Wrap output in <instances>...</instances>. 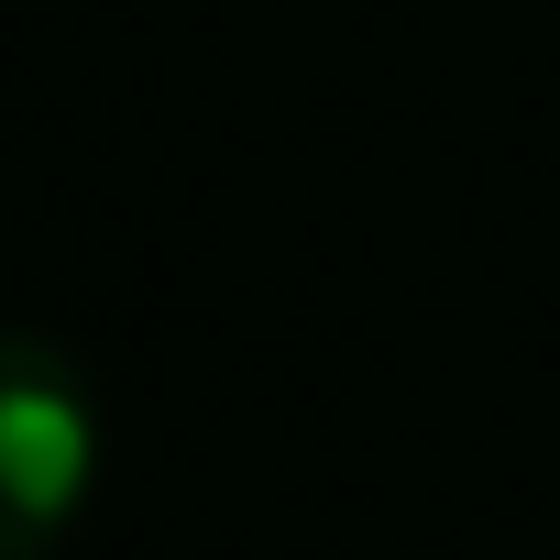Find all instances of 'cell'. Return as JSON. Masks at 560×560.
I'll return each mask as SVG.
<instances>
[{"label":"cell","mask_w":560,"mask_h":560,"mask_svg":"<svg viewBox=\"0 0 560 560\" xmlns=\"http://www.w3.org/2000/svg\"><path fill=\"white\" fill-rule=\"evenodd\" d=\"M100 483V396L56 330H0V560H56Z\"/></svg>","instance_id":"cell-1"}]
</instances>
